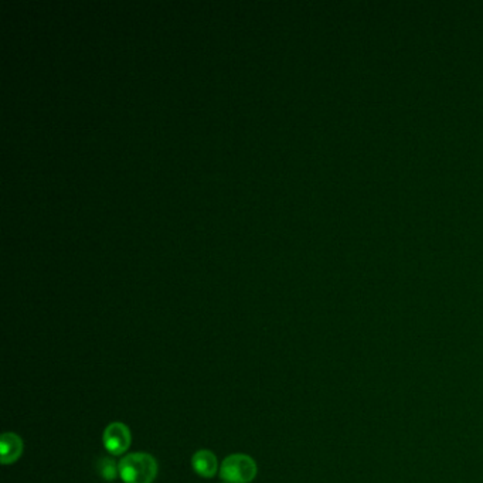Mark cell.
Masks as SVG:
<instances>
[{
	"label": "cell",
	"instance_id": "5b68a950",
	"mask_svg": "<svg viewBox=\"0 0 483 483\" xmlns=\"http://www.w3.org/2000/svg\"><path fill=\"white\" fill-rule=\"evenodd\" d=\"M191 467L194 472L203 478H213L217 474V457L207 450L197 451L191 458Z\"/></svg>",
	"mask_w": 483,
	"mask_h": 483
},
{
	"label": "cell",
	"instance_id": "8992f818",
	"mask_svg": "<svg viewBox=\"0 0 483 483\" xmlns=\"http://www.w3.org/2000/svg\"><path fill=\"white\" fill-rule=\"evenodd\" d=\"M98 472L101 478H104L106 482H112L119 475V467L113 462L111 458H102L98 461Z\"/></svg>",
	"mask_w": 483,
	"mask_h": 483
},
{
	"label": "cell",
	"instance_id": "6da1fadb",
	"mask_svg": "<svg viewBox=\"0 0 483 483\" xmlns=\"http://www.w3.org/2000/svg\"><path fill=\"white\" fill-rule=\"evenodd\" d=\"M118 467L119 477L125 483H153L157 477L156 460L145 453L126 455Z\"/></svg>",
	"mask_w": 483,
	"mask_h": 483
},
{
	"label": "cell",
	"instance_id": "7a4b0ae2",
	"mask_svg": "<svg viewBox=\"0 0 483 483\" xmlns=\"http://www.w3.org/2000/svg\"><path fill=\"white\" fill-rule=\"evenodd\" d=\"M257 477L255 461L244 454L227 457L220 468V478L224 483H250Z\"/></svg>",
	"mask_w": 483,
	"mask_h": 483
},
{
	"label": "cell",
	"instance_id": "3957f363",
	"mask_svg": "<svg viewBox=\"0 0 483 483\" xmlns=\"http://www.w3.org/2000/svg\"><path fill=\"white\" fill-rule=\"evenodd\" d=\"M102 441L111 455H122L131 445L129 428L122 423H112L105 428Z\"/></svg>",
	"mask_w": 483,
	"mask_h": 483
},
{
	"label": "cell",
	"instance_id": "277c9868",
	"mask_svg": "<svg viewBox=\"0 0 483 483\" xmlns=\"http://www.w3.org/2000/svg\"><path fill=\"white\" fill-rule=\"evenodd\" d=\"M0 451H1V464L3 465L14 464L20 458V455L23 454L21 438L17 434H13V433H4L1 435Z\"/></svg>",
	"mask_w": 483,
	"mask_h": 483
}]
</instances>
